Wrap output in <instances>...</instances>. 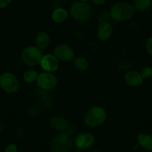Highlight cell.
I'll use <instances>...</instances> for the list:
<instances>
[{"label":"cell","instance_id":"25","mask_svg":"<svg viewBox=\"0 0 152 152\" xmlns=\"http://www.w3.org/2000/svg\"><path fill=\"white\" fill-rule=\"evenodd\" d=\"M81 1H82V2H89V1H91V0H81Z\"/></svg>","mask_w":152,"mask_h":152},{"label":"cell","instance_id":"11","mask_svg":"<svg viewBox=\"0 0 152 152\" xmlns=\"http://www.w3.org/2000/svg\"><path fill=\"white\" fill-rule=\"evenodd\" d=\"M49 125L52 129L58 132H64L69 128L67 119L61 116H52L49 120Z\"/></svg>","mask_w":152,"mask_h":152},{"label":"cell","instance_id":"1","mask_svg":"<svg viewBox=\"0 0 152 152\" xmlns=\"http://www.w3.org/2000/svg\"><path fill=\"white\" fill-rule=\"evenodd\" d=\"M73 147L74 138L72 137V132L69 129L57 134L50 143V148L52 152H71Z\"/></svg>","mask_w":152,"mask_h":152},{"label":"cell","instance_id":"12","mask_svg":"<svg viewBox=\"0 0 152 152\" xmlns=\"http://www.w3.org/2000/svg\"><path fill=\"white\" fill-rule=\"evenodd\" d=\"M113 28L112 25L106 21L102 22L98 26L97 36L102 41H106L112 36Z\"/></svg>","mask_w":152,"mask_h":152},{"label":"cell","instance_id":"21","mask_svg":"<svg viewBox=\"0 0 152 152\" xmlns=\"http://www.w3.org/2000/svg\"><path fill=\"white\" fill-rule=\"evenodd\" d=\"M145 49L148 54L152 55V37H149L145 43Z\"/></svg>","mask_w":152,"mask_h":152},{"label":"cell","instance_id":"16","mask_svg":"<svg viewBox=\"0 0 152 152\" xmlns=\"http://www.w3.org/2000/svg\"><path fill=\"white\" fill-rule=\"evenodd\" d=\"M69 14L66 9L63 8H57L53 11L52 14V18L55 23H64L68 18Z\"/></svg>","mask_w":152,"mask_h":152},{"label":"cell","instance_id":"6","mask_svg":"<svg viewBox=\"0 0 152 152\" xmlns=\"http://www.w3.org/2000/svg\"><path fill=\"white\" fill-rule=\"evenodd\" d=\"M20 82L17 76L12 72H4L0 75V87L8 93H14L18 90Z\"/></svg>","mask_w":152,"mask_h":152},{"label":"cell","instance_id":"10","mask_svg":"<svg viewBox=\"0 0 152 152\" xmlns=\"http://www.w3.org/2000/svg\"><path fill=\"white\" fill-rule=\"evenodd\" d=\"M40 66L47 72H53L59 68V60L54 55L47 54L43 55L40 61Z\"/></svg>","mask_w":152,"mask_h":152},{"label":"cell","instance_id":"23","mask_svg":"<svg viewBox=\"0 0 152 152\" xmlns=\"http://www.w3.org/2000/svg\"><path fill=\"white\" fill-rule=\"evenodd\" d=\"M12 0H0V9H3L11 3Z\"/></svg>","mask_w":152,"mask_h":152},{"label":"cell","instance_id":"15","mask_svg":"<svg viewBox=\"0 0 152 152\" xmlns=\"http://www.w3.org/2000/svg\"><path fill=\"white\" fill-rule=\"evenodd\" d=\"M137 140L142 148L152 151V136L140 133L137 135Z\"/></svg>","mask_w":152,"mask_h":152},{"label":"cell","instance_id":"7","mask_svg":"<svg viewBox=\"0 0 152 152\" xmlns=\"http://www.w3.org/2000/svg\"><path fill=\"white\" fill-rule=\"evenodd\" d=\"M37 84L40 89L51 90L57 87L58 84V79L52 72H44L39 73L37 79Z\"/></svg>","mask_w":152,"mask_h":152},{"label":"cell","instance_id":"19","mask_svg":"<svg viewBox=\"0 0 152 152\" xmlns=\"http://www.w3.org/2000/svg\"><path fill=\"white\" fill-rule=\"evenodd\" d=\"M38 75H39V73L37 71H35V70H26L23 75V81L26 83H28V84H32V83H34V81H37Z\"/></svg>","mask_w":152,"mask_h":152},{"label":"cell","instance_id":"18","mask_svg":"<svg viewBox=\"0 0 152 152\" xmlns=\"http://www.w3.org/2000/svg\"><path fill=\"white\" fill-rule=\"evenodd\" d=\"M73 64L74 66L79 71H85L89 66V62L87 59L82 56L74 58Z\"/></svg>","mask_w":152,"mask_h":152},{"label":"cell","instance_id":"17","mask_svg":"<svg viewBox=\"0 0 152 152\" xmlns=\"http://www.w3.org/2000/svg\"><path fill=\"white\" fill-rule=\"evenodd\" d=\"M152 3V0H134V8L139 12H143L148 9Z\"/></svg>","mask_w":152,"mask_h":152},{"label":"cell","instance_id":"22","mask_svg":"<svg viewBox=\"0 0 152 152\" xmlns=\"http://www.w3.org/2000/svg\"><path fill=\"white\" fill-rule=\"evenodd\" d=\"M4 152H17V146L14 143L9 144L5 148Z\"/></svg>","mask_w":152,"mask_h":152},{"label":"cell","instance_id":"8","mask_svg":"<svg viewBox=\"0 0 152 152\" xmlns=\"http://www.w3.org/2000/svg\"><path fill=\"white\" fill-rule=\"evenodd\" d=\"M94 141V136L91 133L82 132L74 138V146L78 150H86L93 146Z\"/></svg>","mask_w":152,"mask_h":152},{"label":"cell","instance_id":"14","mask_svg":"<svg viewBox=\"0 0 152 152\" xmlns=\"http://www.w3.org/2000/svg\"><path fill=\"white\" fill-rule=\"evenodd\" d=\"M51 42V38L48 33L45 31L39 32L37 34L35 38V43L36 46L40 49V50H44L49 47Z\"/></svg>","mask_w":152,"mask_h":152},{"label":"cell","instance_id":"26","mask_svg":"<svg viewBox=\"0 0 152 152\" xmlns=\"http://www.w3.org/2000/svg\"><path fill=\"white\" fill-rule=\"evenodd\" d=\"M91 152H99V151H91Z\"/></svg>","mask_w":152,"mask_h":152},{"label":"cell","instance_id":"2","mask_svg":"<svg viewBox=\"0 0 152 152\" xmlns=\"http://www.w3.org/2000/svg\"><path fill=\"white\" fill-rule=\"evenodd\" d=\"M135 9L132 5L127 2H118L111 6L110 15L112 20L117 22H125L134 17Z\"/></svg>","mask_w":152,"mask_h":152},{"label":"cell","instance_id":"4","mask_svg":"<svg viewBox=\"0 0 152 152\" xmlns=\"http://www.w3.org/2000/svg\"><path fill=\"white\" fill-rule=\"evenodd\" d=\"M70 14L73 19L78 22H87L90 20L93 11L87 2L76 1L70 7Z\"/></svg>","mask_w":152,"mask_h":152},{"label":"cell","instance_id":"13","mask_svg":"<svg viewBox=\"0 0 152 152\" xmlns=\"http://www.w3.org/2000/svg\"><path fill=\"white\" fill-rule=\"evenodd\" d=\"M143 78L140 72L136 71H129L125 74V81L128 86L133 87H139L143 83Z\"/></svg>","mask_w":152,"mask_h":152},{"label":"cell","instance_id":"24","mask_svg":"<svg viewBox=\"0 0 152 152\" xmlns=\"http://www.w3.org/2000/svg\"><path fill=\"white\" fill-rule=\"evenodd\" d=\"M92 2L96 5H104L107 2V0H91Z\"/></svg>","mask_w":152,"mask_h":152},{"label":"cell","instance_id":"5","mask_svg":"<svg viewBox=\"0 0 152 152\" xmlns=\"http://www.w3.org/2000/svg\"><path fill=\"white\" fill-rule=\"evenodd\" d=\"M43 57L42 50L34 46L25 48L21 52V60L23 64L28 66L39 65Z\"/></svg>","mask_w":152,"mask_h":152},{"label":"cell","instance_id":"9","mask_svg":"<svg viewBox=\"0 0 152 152\" xmlns=\"http://www.w3.org/2000/svg\"><path fill=\"white\" fill-rule=\"evenodd\" d=\"M54 55L59 61H70L74 59L75 52L72 48L67 44H60L55 47Z\"/></svg>","mask_w":152,"mask_h":152},{"label":"cell","instance_id":"20","mask_svg":"<svg viewBox=\"0 0 152 152\" xmlns=\"http://www.w3.org/2000/svg\"><path fill=\"white\" fill-rule=\"evenodd\" d=\"M140 75L143 79H148L152 77V68L151 66H144L140 70Z\"/></svg>","mask_w":152,"mask_h":152},{"label":"cell","instance_id":"3","mask_svg":"<svg viewBox=\"0 0 152 152\" xmlns=\"http://www.w3.org/2000/svg\"><path fill=\"white\" fill-rule=\"evenodd\" d=\"M106 119V110L101 106H94L87 111L84 115V122L89 127H97L102 125Z\"/></svg>","mask_w":152,"mask_h":152}]
</instances>
